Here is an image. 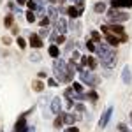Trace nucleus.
I'll return each mask as SVG.
<instances>
[{"instance_id":"1","label":"nucleus","mask_w":132,"mask_h":132,"mask_svg":"<svg viewBox=\"0 0 132 132\" xmlns=\"http://www.w3.org/2000/svg\"><path fill=\"white\" fill-rule=\"evenodd\" d=\"M95 55H97V58H99V62H101V65L104 69H114V65H116V51L106 41L97 42Z\"/></svg>"},{"instance_id":"2","label":"nucleus","mask_w":132,"mask_h":132,"mask_svg":"<svg viewBox=\"0 0 132 132\" xmlns=\"http://www.w3.org/2000/svg\"><path fill=\"white\" fill-rule=\"evenodd\" d=\"M101 32H102V34L109 32V34H113V35H118V37H122V42L129 41V35L125 34V28H123L122 23H109V25H102Z\"/></svg>"},{"instance_id":"3","label":"nucleus","mask_w":132,"mask_h":132,"mask_svg":"<svg viewBox=\"0 0 132 132\" xmlns=\"http://www.w3.org/2000/svg\"><path fill=\"white\" fill-rule=\"evenodd\" d=\"M79 79H81V83L86 85L88 88H97V86L101 85V78L93 71H86V69L83 72H79Z\"/></svg>"},{"instance_id":"4","label":"nucleus","mask_w":132,"mask_h":132,"mask_svg":"<svg viewBox=\"0 0 132 132\" xmlns=\"http://www.w3.org/2000/svg\"><path fill=\"white\" fill-rule=\"evenodd\" d=\"M106 16H108V21L109 23H125L129 20V14L123 12L122 9H116V7H109L106 11Z\"/></svg>"},{"instance_id":"5","label":"nucleus","mask_w":132,"mask_h":132,"mask_svg":"<svg viewBox=\"0 0 132 132\" xmlns=\"http://www.w3.org/2000/svg\"><path fill=\"white\" fill-rule=\"evenodd\" d=\"M79 63H81L83 67H88V71H95L97 65H99V62H97V58L93 55H85V56H81Z\"/></svg>"},{"instance_id":"6","label":"nucleus","mask_w":132,"mask_h":132,"mask_svg":"<svg viewBox=\"0 0 132 132\" xmlns=\"http://www.w3.org/2000/svg\"><path fill=\"white\" fill-rule=\"evenodd\" d=\"M28 44H30V48H34V50H41L42 46H44V39H42L39 34H30L28 35Z\"/></svg>"},{"instance_id":"7","label":"nucleus","mask_w":132,"mask_h":132,"mask_svg":"<svg viewBox=\"0 0 132 132\" xmlns=\"http://www.w3.org/2000/svg\"><path fill=\"white\" fill-rule=\"evenodd\" d=\"M14 132H28V125H27V114L23 113L14 123Z\"/></svg>"},{"instance_id":"8","label":"nucleus","mask_w":132,"mask_h":132,"mask_svg":"<svg viewBox=\"0 0 132 132\" xmlns=\"http://www.w3.org/2000/svg\"><path fill=\"white\" fill-rule=\"evenodd\" d=\"M113 106H108L106 109H104V113L101 114V120H99V125H101V129H104L108 123H109V120H111V114H113Z\"/></svg>"},{"instance_id":"9","label":"nucleus","mask_w":132,"mask_h":132,"mask_svg":"<svg viewBox=\"0 0 132 132\" xmlns=\"http://www.w3.org/2000/svg\"><path fill=\"white\" fill-rule=\"evenodd\" d=\"M104 41L108 42L111 48H118L120 44H123V42H122V37L113 35V34H109V32H106V34H104Z\"/></svg>"},{"instance_id":"10","label":"nucleus","mask_w":132,"mask_h":132,"mask_svg":"<svg viewBox=\"0 0 132 132\" xmlns=\"http://www.w3.org/2000/svg\"><path fill=\"white\" fill-rule=\"evenodd\" d=\"M109 5L116 7V9H130L132 0H109Z\"/></svg>"},{"instance_id":"11","label":"nucleus","mask_w":132,"mask_h":132,"mask_svg":"<svg viewBox=\"0 0 132 132\" xmlns=\"http://www.w3.org/2000/svg\"><path fill=\"white\" fill-rule=\"evenodd\" d=\"M122 83L123 85H130L132 83V71H130V65H123L122 69Z\"/></svg>"},{"instance_id":"12","label":"nucleus","mask_w":132,"mask_h":132,"mask_svg":"<svg viewBox=\"0 0 132 132\" xmlns=\"http://www.w3.org/2000/svg\"><path fill=\"white\" fill-rule=\"evenodd\" d=\"M55 27H56V32L58 34H67V30H69V23H67V20L65 18H58L56 20V23H55Z\"/></svg>"},{"instance_id":"13","label":"nucleus","mask_w":132,"mask_h":132,"mask_svg":"<svg viewBox=\"0 0 132 132\" xmlns=\"http://www.w3.org/2000/svg\"><path fill=\"white\" fill-rule=\"evenodd\" d=\"M51 113L53 114H60L62 113V97H53V101H51Z\"/></svg>"},{"instance_id":"14","label":"nucleus","mask_w":132,"mask_h":132,"mask_svg":"<svg viewBox=\"0 0 132 132\" xmlns=\"http://www.w3.org/2000/svg\"><path fill=\"white\" fill-rule=\"evenodd\" d=\"M81 14H83V12L79 11V7H76V5H71V7H67V16H69V18H72V20H78Z\"/></svg>"},{"instance_id":"15","label":"nucleus","mask_w":132,"mask_h":132,"mask_svg":"<svg viewBox=\"0 0 132 132\" xmlns=\"http://www.w3.org/2000/svg\"><path fill=\"white\" fill-rule=\"evenodd\" d=\"M32 90L35 92V93H42V92H44V81L39 79V78L34 79V81H32Z\"/></svg>"},{"instance_id":"16","label":"nucleus","mask_w":132,"mask_h":132,"mask_svg":"<svg viewBox=\"0 0 132 132\" xmlns=\"http://www.w3.org/2000/svg\"><path fill=\"white\" fill-rule=\"evenodd\" d=\"M48 55H50L53 60L55 58H60V48H58V44H51L50 48H48Z\"/></svg>"},{"instance_id":"17","label":"nucleus","mask_w":132,"mask_h":132,"mask_svg":"<svg viewBox=\"0 0 132 132\" xmlns=\"http://www.w3.org/2000/svg\"><path fill=\"white\" fill-rule=\"evenodd\" d=\"M108 7H106V2H97V4H93V12H97V14H102V12H106Z\"/></svg>"},{"instance_id":"18","label":"nucleus","mask_w":132,"mask_h":132,"mask_svg":"<svg viewBox=\"0 0 132 132\" xmlns=\"http://www.w3.org/2000/svg\"><path fill=\"white\" fill-rule=\"evenodd\" d=\"M25 20H27V23H35L37 21V12L35 11H27L25 12Z\"/></svg>"},{"instance_id":"19","label":"nucleus","mask_w":132,"mask_h":132,"mask_svg":"<svg viewBox=\"0 0 132 132\" xmlns=\"http://www.w3.org/2000/svg\"><path fill=\"white\" fill-rule=\"evenodd\" d=\"M86 99L92 101V102H97V101H99V93H97V90H95V88L88 90V92H86Z\"/></svg>"},{"instance_id":"20","label":"nucleus","mask_w":132,"mask_h":132,"mask_svg":"<svg viewBox=\"0 0 132 132\" xmlns=\"http://www.w3.org/2000/svg\"><path fill=\"white\" fill-rule=\"evenodd\" d=\"M48 14H50L48 18H50V20H53L55 23H56V20H58V11L55 9V5H50V7H48Z\"/></svg>"},{"instance_id":"21","label":"nucleus","mask_w":132,"mask_h":132,"mask_svg":"<svg viewBox=\"0 0 132 132\" xmlns=\"http://www.w3.org/2000/svg\"><path fill=\"white\" fill-rule=\"evenodd\" d=\"M4 27H5V28H12V27H14V16H12V14H7V16L4 18Z\"/></svg>"},{"instance_id":"22","label":"nucleus","mask_w":132,"mask_h":132,"mask_svg":"<svg viewBox=\"0 0 132 132\" xmlns=\"http://www.w3.org/2000/svg\"><path fill=\"white\" fill-rule=\"evenodd\" d=\"M85 46H86V50L90 51L92 55H93V53L97 51V42H95V41H92V39H88V41L85 42Z\"/></svg>"},{"instance_id":"23","label":"nucleus","mask_w":132,"mask_h":132,"mask_svg":"<svg viewBox=\"0 0 132 132\" xmlns=\"http://www.w3.org/2000/svg\"><path fill=\"white\" fill-rule=\"evenodd\" d=\"M90 39H92V41H95V42H102V41H104V37L101 35V32H99V30H92Z\"/></svg>"},{"instance_id":"24","label":"nucleus","mask_w":132,"mask_h":132,"mask_svg":"<svg viewBox=\"0 0 132 132\" xmlns=\"http://www.w3.org/2000/svg\"><path fill=\"white\" fill-rule=\"evenodd\" d=\"M39 5H41V2H37V0H28V2H27V7H28V11H35V12H37Z\"/></svg>"},{"instance_id":"25","label":"nucleus","mask_w":132,"mask_h":132,"mask_svg":"<svg viewBox=\"0 0 132 132\" xmlns=\"http://www.w3.org/2000/svg\"><path fill=\"white\" fill-rule=\"evenodd\" d=\"M62 116H63V122L69 123V125H72V123L76 122V116L71 114V113H62Z\"/></svg>"},{"instance_id":"26","label":"nucleus","mask_w":132,"mask_h":132,"mask_svg":"<svg viewBox=\"0 0 132 132\" xmlns=\"http://www.w3.org/2000/svg\"><path fill=\"white\" fill-rule=\"evenodd\" d=\"M16 44H18V48H20V50H25V48H27V44H28V41H27V39H23L21 35H18V37H16Z\"/></svg>"},{"instance_id":"27","label":"nucleus","mask_w":132,"mask_h":132,"mask_svg":"<svg viewBox=\"0 0 132 132\" xmlns=\"http://www.w3.org/2000/svg\"><path fill=\"white\" fill-rule=\"evenodd\" d=\"M62 125H63V116L60 114H56V118H55V122H53V127L55 129H62Z\"/></svg>"},{"instance_id":"28","label":"nucleus","mask_w":132,"mask_h":132,"mask_svg":"<svg viewBox=\"0 0 132 132\" xmlns=\"http://www.w3.org/2000/svg\"><path fill=\"white\" fill-rule=\"evenodd\" d=\"M30 62H35V63H39V62L42 60V56H41V53H37V51H34V53H30Z\"/></svg>"},{"instance_id":"29","label":"nucleus","mask_w":132,"mask_h":132,"mask_svg":"<svg viewBox=\"0 0 132 132\" xmlns=\"http://www.w3.org/2000/svg\"><path fill=\"white\" fill-rule=\"evenodd\" d=\"M72 88L78 93H83V83L81 81H72Z\"/></svg>"},{"instance_id":"30","label":"nucleus","mask_w":132,"mask_h":132,"mask_svg":"<svg viewBox=\"0 0 132 132\" xmlns=\"http://www.w3.org/2000/svg\"><path fill=\"white\" fill-rule=\"evenodd\" d=\"M72 5H76V7H79V11H85V0H71Z\"/></svg>"},{"instance_id":"31","label":"nucleus","mask_w":132,"mask_h":132,"mask_svg":"<svg viewBox=\"0 0 132 132\" xmlns=\"http://www.w3.org/2000/svg\"><path fill=\"white\" fill-rule=\"evenodd\" d=\"M48 34H50V28H48V27H41V30H39V35H41L42 39H46V37H48Z\"/></svg>"},{"instance_id":"32","label":"nucleus","mask_w":132,"mask_h":132,"mask_svg":"<svg viewBox=\"0 0 132 132\" xmlns=\"http://www.w3.org/2000/svg\"><path fill=\"white\" fill-rule=\"evenodd\" d=\"M48 86L56 88V86H58V79H56V78H50V79H48Z\"/></svg>"},{"instance_id":"33","label":"nucleus","mask_w":132,"mask_h":132,"mask_svg":"<svg viewBox=\"0 0 132 132\" xmlns=\"http://www.w3.org/2000/svg\"><path fill=\"white\" fill-rule=\"evenodd\" d=\"M62 42H65V35H63V34H58V35H56V39H55V42H53V44H58V46H60Z\"/></svg>"},{"instance_id":"34","label":"nucleus","mask_w":132,"mask_h":132,"mask_svg":"<svg viewBox=\"0 0 132 132\" xmlns=\"http://www.w3.org/2000/svg\"><path fill=\"white\" fill-rule=\"evenodd\" d=\"M72 62H78V60H81V55H79V51H72V58H71Z\"/></svg>"},{"instance_id":"35","label":"nucleus","mask_w":132,"mask_h":132,"mask_svg":"<svg viewBox=\"0 0 132 132\" xmlns=\"http://www.w3.org/2000/svg\"><path fill=\"white\" fill-rule=\"evenodd\" d=\"M39 25H41V27H48V25H50V18H48V16H42V20L39 21Z\"/></svg>"},{"instance_id":"36","label":"nucleus","mask_w":132,"mask_h":132,"mask_svg":"<svg viewBox=\"0 0 132 132\" xmlns=\"http://www.w3.org/2000/svg\"><path fill=\"white\" fill-rule=\"evenodd\" d=\"M2 44H4V46H11V37L9 35H4V37H2Z\"/></svg>"},{"instance_id":"37","label":"nucleus","mask_w":132,"mask_h":132,"mask_svg":"<svg viewBox=\"0 0 132 132\" xmlns=\"http://www.w3.org/2000/svg\"><path fill=\"white\" fill-rule=\"evenodd\" d=\"M11 34H12V35H16V37H18V35H20V27H18V25H14V27H12V28H11Z\"/></svg>"},{"instance_id":"38","label":"nucleus","mask_w":132,"mask_h":132,"mask_svg":"<svg viewBox=\"0 0 132 132\" xmlns=\"http://www.w3.org/2000/svg\"><path fill=\"white\" fill-rule=\"evenodd\" d=\"M118 130H120V132H130L129 129H127V125H125V123H118Z\"/></svg>"},{"instance_id":"39","label":"nucleus","mask_w":132,"mask_h":132,"mask_svg":"<svg viewBox=\"0 0 132 132\" xmlns=\"http://www.w3.org/2000/svg\"><path fill=\"white\" fill-rule=\"evenodd\" d=\"M37 78H39V79H46V78H48V72H46V71H41L39 74H37Z\"/></svg>"},{"instance_id":"40","label":"nucleus","mask_w":132,"mask_h":132,"mask_svg":"<svg viewBox=\"0 0 132 132\" xmlns=\"http://www.w3.org/2000/svg\"><path fill=\"white\" fill-rule=\"evenodd\" d=\"M74 108H76V109H78V111H85V106H83V104H76V106H74Z\"/></svg>"},{"instance_id":"41","label":"nucleus","mask_w":132,"mask_h":132,"mask_svg":"<svg viewBox=\"0 0 132 132\" xmlns=\"http://www.w3.org/2000/svg\"><path fill=\"white\" fill-rule=\"evenodd\" d=\"M27 2H28V0H16L18 5H27Z\"/></svg>"},{"instance_id":"42","label":"nucleus","mask_w":132,"mask_h":132,"mask_svg":"<svg viewBox=\"0 0 132 132\" xmlns=\"http://www.w3.org/2000/svg\"><path fill=\"white\" fill-rule=\"evenodd\" d=\"M67 132H79V130H78L76 127H71V129H69V130H67Z\"/></svg>"},{"instance_id":"43","label":"nucleus","mask_w":132,"mask_h":132,"mask_svg":"<svg viewBox=\"0 0 132 132\" xmlns=\"http://www.w3.org/2000/svg\"><path fill=\"white\" fill-rule=\"evenodd\" d=\"M65 2H67V0H58V4H65Z\"/></svg>"},{"instance_id":"44","label":"nucleus","mask_w":132,"mask_h":132,"mask_svg":"<svg viewBox=\"0 0 132 132\" xmlns=\"http://www.w3.org/2000/svg\"><path fill=\"white\" fill-rule=\"evenodd\" d=\"M130 122H132V113H130Z\"/></svg>"}]
</instances>
